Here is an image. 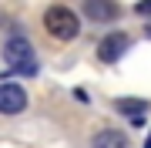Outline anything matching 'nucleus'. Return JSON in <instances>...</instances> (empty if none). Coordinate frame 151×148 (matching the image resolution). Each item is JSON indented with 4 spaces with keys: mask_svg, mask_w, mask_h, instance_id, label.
I'll return each mask as SVG.
<instances>
[{
    "mask_svg": "<svg viewBox=\"0 0 151 148\" xmlns=\"http://www.w3.org/2000/svg\"><path fill=\"white\" fill-rule=\"evenodd\" d=\"M44 30L50 37H57V40H74L81 34V17L64 4H50L44 10Z\"/></svg>",
    "mask_w": 151,
    "mask_h": 148,
    "instance_id": "f257e3e1",
    "label": "nucleus"
},
{
    "mask_svg": "<svg viewBox=\"0 0 151 148\" xmlns=\"http://www.w3.org/2000/svg\"><path fill=\"white\" fill-rule=\"evenodd\" d=\"M128 47H131V34L114 30V34H108V37L97 44V61H101V64H118V61L128 54Z\"/></svg>",
    "mask_w": 151,
    "mask_h": 148,
    "instance_id": "f03ea898",
    "label": "nucleus"
},
{
    "mask_svg": "<svg viewBox=\"0 0 151 148\" xmlns=\"http://www.w3.org/2000/svg\"><path fill=\"white\" fill-rule=\"evenodd\" d=\"M27 104H30V94L20 84L14 81L0 84V115H20V111H27Z\"/></svg>",
    "mask_w": 151,
    "mask_h": 148,
    "instance_id": "7ed1b4c3",
    "label": "nucleus"
},
{
    "mask_svg": "<svg viewBox=\"0 0 151 148\" xmlns=\"http://www.w3.org/2000/svg\"><path fill=\"white\" fill-rule=\"evenodd\" d=\"M118 14H121V7L114 0H84V17L94 24H111V20H118Z\"/></svg>",
    "mask_w": 151,
    "mask_h": 148,
    "instance_id": "20e7f679",
    "label": "nucleus"
},
{
    "mask_svg": "<svg viewBox=\"0 0 151 148\" xmlns=\"http://www.w3.org/2000/svg\"><path fill=\"white\" fill-rule=\"evenodd\" d=\"M91 148H128V135L118 128H101L91 135Z\"/></svg>",
    "mask_w": 151,
    "mask_h": 148,
    "instance_id": "39448f33",
    "label": "nucleus"
},
{
    "mask_svg": "<svg viewBox=\"0 0 151 148\" xmlns=\"http://www.w3.org/2000/svg\"><path fill=\"white\" fill-rule=\"evenodd\" d=\"M114 108H118L121 115H128V118H141V115L148 111V101H145V98H118Z\"/></svg>",
    "mask_w": 151,
    "mask_h": 148,
    "instance_id": "423d86ee",
    "label": "nucleus"
},
{
    "mask_svg": "<svg viewBox=\"0 0 151 148\" xmlns=\"http://www.w3.org/2000/svg\"><path fill=\"white\" fill-rule=\"evenodd\" d=\"M134 14H141V17L151 20V0H138V4H134Z\"/></svg>",
    "mask_w": 151,
    "mask_h": 148,
    "instance_id": "0eeeda50",
    "label": "nucleus"
},
{
    "mask_svg": "<svg viewBox=\"0 0 151 148\" xmlns=\"http://www.w3.org/2000/svg\"><path fill=\"white\" fill-rule=\"evenodd\" d=\"M74 98L81 101V104H87V91H84V88H77V91H74Z\"/></svg>",
    "mask_w": 151,
    "mask_h": 148,
    "instance_id": "6e6552de",
    "label": "nucleus"
},
{
    "mask_svg": "<svg viewBox=\"0 0 151 148\" xmlns=\"http://www.w3.org/2000/svg\"><path fill=\"white\" fill-rule=\"evenodd\" d=\"M145 37L151 40V20H145Z\"/></svg>",
    "mask_w": 151,
    "mask_h": 148,
    "instance_id": "1a4fd4ad",
    "label": "nucleus"
},
{
    "mask_svg": "<svg viewBox=\"0 0 151 148\" xmlns=\"http://www.w3.org/2000/svg\"><path fill=\"white\" fill-rule=\"evenodd\" d=\"M145 148H151V135H148V142H145Z\"/></svg>",
    "mask_w": 151,
    "mask_h": 148,
    "instance_id": "9d476101",
    "label": "nucleus"
}]
</instances>
